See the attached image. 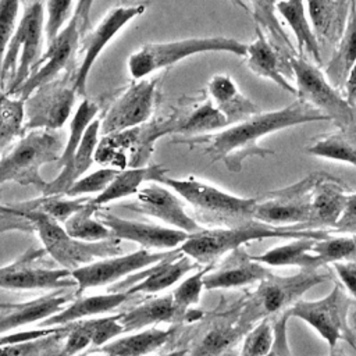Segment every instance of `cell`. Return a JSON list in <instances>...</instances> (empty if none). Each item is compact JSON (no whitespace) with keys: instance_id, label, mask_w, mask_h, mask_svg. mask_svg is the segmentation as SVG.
I'll use <instances>...</instances> for the list:
<instances>
[{"instance_id":"6da1fadb","label":"cell","mask_w":356,"mask_h":356,"mask_svg":"<svg viewBox=\"0 0 356 356\" xmlns=\"http://www.w3.org/2000/svg\"><path fill=\"white\" fill-rule=\"evenodd\" d=\"M314 121L330 120L312 106L298 100L275 111H260L221 131L178 139L175 142L188 145L189 147H202L203 153L207 154L211 161H221L229 171L239 172L242 170V163L248 157H266L274 154V150L259 145L260 138L281 129Z\"/></svg>"},{"instance_id":"7a4b0ae2","label":"cell","mask_w":356,"mask_h":356,"mask_svg":"<svg viewBox=\"0 0 356 356\" xmlns=\"http://www.w3.org/2000/svg\"><path fill=\"white\" fill-rule=\"evenodd\" d=\"M0 210L24 220L29 229L35 231L39 236L46 254L60 267L70 271L95 260L122 253L118 239L113 238L102 242L78 241L67 234L61 222L39 210L26 209L19 204L1 207Z\"/></svg>"},{"instance_id":"3957f363","label":"cell","mask_w":356,"mask_h":356,"mask_svg":"<svg viewBox=\"0 0 356 356\" xmlns=\"http://www.w3.org/2000/svg\"><path fill=\"white\" fill-rule=\"evenodd\" d=\"M328 236H331L328 229H307L302 225L273 227L253 220L248 224L232 228H202L200 231L191 234L178 249L197 264H210L231 250L252 241L266 238L325 239Z\"/></svg>"},{"instance_id":"277c9868","label":"cell","mask_w":356,"mask_h":356,"mask_svg":"<svg viewBox=\"0 0 356 356\" xmlns=\"http://www.w3.org/2000/svg\"><path fill=\"white\" fill-rule=\"evenodd\" d=\"M160 184L172 189L193 210L197 222H206L213 228H232L253 221L256 197H241L228 193L214 185L195 177L168 178Z\"/></svg>"},{"instance_id":"5b68a950","label":"cell","mask_w":356,"mask_h":356,"mask_svg":"<svg viewBox=\"0 0 356 356\" xmlns=\"http://www.w3.org/2000/svg\"><path fill=\"white\" fill-rule=\"evenodd\" d=\"M179 111L167 117L149 120L140 125L102 135L96 147L95 161L115 170L143 167L147 164L154 143L164 135L177 134Z\"/></svg>"},{"instance_id":"8992f818","label":"cell","mask_w":356,"mask_h":356,"mask_svg":"<svg viewBox=\"0 0 356 356\" xmlns=\"http://www.w3.org/2000/svg\"><path fill=\"white\" fill-rule=\"evenodd\" d=\"M328 280V274L317 270H300L295 275L280 277L270 273L259 281V286L238 305V321L249 331L260 320L286 312L310 288Z\"/></svg>"},{"instance_id":"52a82bcc","label":"cell","mask_w":356,"mask_h":356,"mask_svg":"<svg viewBox=\"0 0 356 356\" xmlns=\"http://www.w3.org/2000/svg\"><path fill=\"white\" fill-rule=\"evenodd\" d=\"M64 149L57 131L31 129L0 159V185L17 182L43 192L47 182L40 175L44 164L58 161Z\"/></svg>"},{"instance_id":"ba28073f","label":"cell","mask_w":356,"mask_h":356,"mask_svg":"<svg viewBox=\"0 0 356 356\" xmlns=\"http://www.w3.org/2000/svg\"><path fill=\"white\" fill-rule=\"evenodd\" d=\"M210 51H222L245 57L246 44L228 36H200L171 42L146 43L131 53L127 67L134 79H142L159 70L168 68L186 57Z\"/></svg>"},{"instance_id":"9c48e42d","label":"cell","mask_w":356,"mask_h":356,"mask_svg":"<svg viewBox=\"0 0 356 356\" xmlns=\"http://www.w3.org/2000/svg\"><path fill=\"white\" fill-rule=\"evenodd\" d=\"M44 38V7L40 0H33L24 11L10 39L3 68L1 82H8L4 93L11 96L31 75L40 58Z\"/></svg>"},{"instance_id":"30bf717a","label":"cell","mask_w":356,"mask_h":356,"mask_svg":"<svg viewBox=\"0 0 356 356\" xmlns=\"http://www.w3.org/2000/svg\"><path fill=\"white\" fill-rule=\"evenodd\" d=\"M288 64L296 81L298 100L327 115L338 128H343L353 121L355 110L346 103L341 92L328 82L318 65L299 54L289 56Z\"/></svg>"},{"instance_id":"8fae6325","label":"cell","mask_w":356,"mask_h":356,"mask_svg":"<svg viewBox=\"0 0 356 356\" xmlns=\"http://www.w3.org/2000/svg\"><path fill=\"white\" fill-rule=\"evenodd\" d=\"M350 299L339 284L318 300H298L286 310V314L309 324L334 349L339 341H346L356 350L355 337L348 325Z\"/></svg>"},{"instance_id":"7c38bea8","label":"cell","mask_w":356,"mask_h":356,"mask_svg":"<svg viewBox=\"0 0 356 356\" xmlns=\"http://www.w3.org/2000/svg\"><path fill=\"white\" fill-rule=\"evenodd\" d=\"M321 172H312L286 188L264 193L256 202L253 218L273 227L302 225L306 228L310 217L312 195Z\"/></svg>"},{"instance_id":"4fadbf2b","label":"cell","mask_w":356,"mask_h":356,"mask_svg":"<svg viewBox=\"0 0 356 356\" xmlns=\"http://www.w3.org/2000/svg\"><path fill=\"white\" fill-rule=\"evenodd\" d=\"M78 93L67 78L53 79L24 99V131H58L71 115Z\"/></svg>"},{"instance_id":"5bb4252c","label":"cell","mask_w":356,"mask_h":356,"mask_svg":"<svg viewBox=\"0 0 356 356\" xmlns=\"http://www.w3.org/2000/svg\"><path fill=\"white\" fill-rule=\"evenodd\" d=\"M174 250L175 249L165 252H152L147 249H139L127 254L120 253L103 257L78 267L71 271V277L76 282L75 296L82 295L86 289L115 284L117 281L168 257L174 253Z\"/></svg>"},{"instance_id":"9a60e30c","label":"cell","mask_w":356,"mask_h":356,"mask_svg":"<svg viewBox=\"0 0 356 356\" xmlns=\"http://www.w3.org/2000/svg\"><path fill=\"white\" fill-rule=\"evenodd\" d=\"M44 249H28L13 263L0 267V289L4 291H60L76 288L71 271L63 267L49 268L36 264Z\"/></svg>"},{"instance_id":"2e32d148","label":"cell","mask_w":356,"mask_h":356,"mask_svg":"<svg viewBox=\"0 0 356 356\" xmlns=\"http://www.w3.org/2000/svg\"><path fill=\"white\" fill-rule=\"evenodd\" d=\"M157 82V78L134 79L99 118L100 135L120 132L149 121L156 107Z\"/></svg>"},{"instance_id":"e0dca14e","label":"cell","mask_w":356,"mask_h":356,"mask_svg":"<svg viewBox=\"0 0 356 356\" xmlns=\"http://www.w3.org/2000/svg\"><path fill=\"white\" fill-rule=\"evenodd\" d=\"M79 19L72 13L71 18L60 31V33L54 39L47 42L46 51L38 60L31 75L11 96L24 100L39 86L56 79L58 74L70 65L74 57V53L79 43Z\"/></svg>"},{"instance_id":"ac0fdd59","label":"cell","mask_w":356,"mask_h":356,"mask_svg":"<svg viewBox=\"0 0 356 356\" xmlns=\"http://www.w3.org/2000/svg\"><path fill=\"white\" fill-rule=\"evenodd\" d=\"M147 4V1H142L129 6L114 7L83 39V57L79 67L75 71V75L72 76V85L78 95L85 96L89 72L100 53L108 44V42L114 39L117 33L124 26H127L132 19L142 15L146 11Z\"/></svg>"},{"instance_id":"d6986e66","label":"cell","mask_w":356,"mask_h":356,"mask_svg":"<svg viewBox=\"0 0 356 356\" xmlns=\"http://www.w3.org/2000/svg\"><path fill=\"white\" fill-rule=\"evenodd\" d=\"M122 207L153 217L186 234H195L202 229L199 222L188 214L181 197L160 182L142 186L135 195V200L122 204Z\"/></svg>"},{"instance_id":"ffe728a7","label":"cell","mask_w":356,"mask_h":356,"mask_svg":"<svg viewBox=\"0 0 356 356\" xmlns=\"http://www.w3.org/2000/svg\"><path fill=\"white\" fill-rule=\"evenodd\" d=\"M95 216L106 225L118 241H129L142 246V249H177L191 234L185 231L142 221L127 220L113 214L108 210L97 209Z\"/></svg>"},{"instance_id":"44dd1931","label":"cell","mask_w":356,"mask_h":356,"mask_svg":"<svg viewBox=\"0 0 356 356\" xmlns=\"http://www.w3.org/2000/svg\"><path fill=\"white\" fill-rule=\"evenodd\" d=\"M195 267H197V263L177 248L172 254L159 263L131 274L121 282H115L113 291H125L132 296L136 293H156L172 286Z\"/></svg>"},{"instance_id":"7402d4cb","label":"cell","mask_w":356,"mask_h":356,"mask_svg":"<svg viewBox=\"0 0 356 356\" xmlns=\"http://www.w3.org/2000/svg\"><path fill=\"white\" fill-rule=\"evenodd\" d=\"M51 291L44 296L18 303H0V337L32 323L40 324L58 313L75 298V291Z\"/></svg>"},{"instance_id":"603a6c76","label":"cell","mask_w":356,"mask_h":356,"mask_svg":"<svg viewBox=\"0 0 356 356\" xmlns=\"http://www.w3.org/2000/svg\"><path fill=\"white\" fill-rule=\"evenodd\" d=\"M271 271L252 259L243 246L231 250L227 259L216 270L204 275V289H231L259 282Z\"/></svg>"},{"instance_id":"cb8c5ba5","label":"cell","mask_w":356,"mask_h":356,"mask_svg":"<svg viewBox=\"0 0 356 356\" xmlns=\"http://www.w3.org/2000/svg\"><path fill=\"white\" fill-rule=\"evenodd\" d=\"M349 193V188L339 178L323 171L312 195L310 217L306 228L334 229L343 211Z\"/></svg>"},{"instance_id":"d4e9b609","label":"cell","mask_w":356,"mask_h":356,"mask_svg":"<svg viewBox=\"0 0 356 356\" xmlns=\"http://www.w3.org/2000/svg\"><path fill=\"white\" fill-rule=\"evenodd\" d=\"M248 331L238 321V309L217 316L203 334L188 348L186 356H234L236 343Z\"/></svg>"},{"instance_id":"484cf974","label":"cell","mask_w":356,"mask_h":356,"mask_svg":"<svg viewBox=\"0 0 356 356\" xmlns=\"http://www.w3.org/2000/svg\"><path fill=\"white\" fill-rule=\"evenodd\" d=\"M245 57L246 64L252 72L273 81L281 89L296 96L295 86L286 79L284 74V65L291 70L288 57H285L274 47L267 35L259 26H256V39L250 44H246Z\"/></svg>"},{"instance_id":"4316f807","label":"cell","mask_w":356,"mask_h":356,"mask_svg":"<svg viewBox=\"0 0 356 356\" xmlns=\"http://www.w3.org/2000/svg\"><path fill=\"white\" fill-rule=\"evenodd\" d=\"M132 295L125 291H110L102 295L92 296H75L65 307L58 313L50 316L40 323L42 327H60L74 321L90 318L97 314H106L118 309Z\"/></svg>"},{"instance_id":"83f0119b","label":"cell","mask_w":356,"mask_h":356,"mask_svg":"<svg viewBox=\"0 0 356 356\" xmlns=\"http://www.w3.org/2000/svg\"><path fill=\"white\" fill-rule=\"evenodd\" d=\"M207 92L213 104L225 115L228 127L260 113V108L239 90L227 74L213 75L207 82Z\"/></svg>"},{"instance_id":"f1b7e54d","label":"cell","mask_w":356,"mask_h":356,"mask_svg":"<svg viewBox=\"0 0 356 356\" xmlns=\"http://www.w3.org/2000/svg\"><path fill=\"white\" fill-rule=\"evenodd\" d=\"M100 136V121L96 118L86 128L70 165L60 170V174L53 181L47 182L42 195H64L76 179L85 175L95 161V153Z\"/></svg>"},{"instance_id":"f546056e","label":"cell","mask_w":356,"mask_h":356,"mask_svg":"<svg viewBox=\"0 0 356 356\" xmlns=\"http://www.w3.org/2000/svg\"><path fill=\"white\" fill-rule=\"evenodd\" d=\"M307 15L318 42L335 44L341 38L353 0H306Z\"/></svg>"},{"instance_id":"4dcf8cb0","label":"cell","mask_w":356,"mask_h":356,"mask_svg":"<svg viewBox=\"0 0 356 356\" xmlns=\"http://www.w3.org/2000/svg\"><path fill=\"white\" fill-rule=\"evenodd\" d=\"M167 172L168 170L160 164L118 170L107 188L90 200L96 207L100 209L107 203L136 195L145 182H160Z\"/></svg>"},{"instance_id":"1f68e13d","label":"cell","mask_w":356,"mask_h":356,"mask_svg":"<svg viewBox=\"0 0 356 356\" xmlns=\"http://www.w3.org/2000/svg\"><path fill=\"white\" fill-rule=\"evenodd\" d=\"M117 314L124 332L140 331L160 323H178L171 293L146 299Z\"/></svg>"},{"instance_id":"d6a6232c","label":"cell","mask_w":356,"mask_h":356,"mask_svg":"<svg viewBox=\"0 0 356 356\" xmlns=\"http://www.w3.org/2000/svg\"><path fill=\"white\" fill-rule=\"evenodd\" d=\"M174 332V327L167 330L150 327L135 334L114 338L106 345L88 353H103L107 356H146L163 348Z\"/></svg>"},{"instance_id":"836d02e7","label":"cell","mask_w":356,"mask_h":356,"mask_svg":"<svg viewBox=\"0 0 356 356\" xmlns=\"http://www.w3.org/2000/svg\"><path fill=\"white\" fill-rule=\"evenodd\" d=\"M275 8L296 38V53L303 57H312L314 64L320 67V42L307 18L305 0H278Z\"/></svg>"},{"instance_id":"e575fe53","label":"cell","mask_w":356,"mask_h":356,"mask_svg":"<svg viewBox=\"0 0 356 356\" xmlns=\"http://www.w3.org/2000/svg\"><path fill=\"white\" fill-rule=\"evenodd\" d=\"M356 63V4L352 1L345 29L334 44L331 58L325 65V78L335 89H342L343 82Z\"/></svg>"},{"instance_id":"d590c367","label":"cell","mask_w":356,"mask_h":356,"mask_svg":"<svg viewBox=\"0 0 356 356\" xmlns=\"http://www.w3.org/2000/svg\"><path fill=\"white\" fill-rule=\"evenodd\" d=\"M316 241L314 238H295L286 245L275 246L260 256H252V259L270 267L296 266L300 270H317L324 264L314 253H310Z\"/></svg>"},{"instance_id":"8d00e7d4","label":"cell","mask_w":356,"mask_h":356,"mask_svg":"<svg viewBox=\"0 0 356 356\" xmlns=\"http://www.w3.org/2000/svg\"><path fill=\"white\" fill-rule=\"evenodd\" d=\"M305 150L313 156L349 163L356 167V111L350 124L316 138Z\"/></svg>"},{"instance_id":"74e56055","label":"cell","mask_w":356,"mask_h":356,"mask_svg":"<svg viewBox=\"0 0 356 356\" xmlns=\"http://www.w3.org/2000/svg\"><path fill=\"white\" fill-rule=\"evenodd\" d=\"M228 127L225 115L213 104L210 97L191 110L179 111L177 134L181 135H204L221 131Z\"/></svg>"},{"instance_id":"f35d334b","label":"cell","mask_w":356,"mask_h":356,"mask_svg":"<svg viewBox=\"0 0 356 356\" xmlns=\"http://www.w3.org/2000/svg\"><path fill=\"white\" fill-rule=\"evenodd\" d=\"M249 8L253 19L256 21V26H259L266 35H268V40L274 44V47L282 53L285 57L298 54L295 46L288 38L284 26L277 18V3L278 0H248Z\"/></svg>"},{"instance_id":"ab89813d","label":"cell","mask_w":356,"mask_h":356,"mask_svg":"<svg viewBox=\"0 0 356 356\" xmlns=\"http://www.w3.org/2000/svg\"><path fill=\"white\" fill-rule=\"evenodd\" d=\"M96 207L89 199L88 203L72 216H70L63 227L67 234L82 242H102L107 239H113V234L96 216Z\"/></svg>"},{"instance_id":"60d3db41","label":"cell","mask_w":356,"mask_h":356,"mask_svg":"<svg viewBox=\"0 0 356 356\" xmlns=\"http://www.w3.org/2000/svg\"><path fill=\"white\" fill-rule=\"evenodd\" d=\"M99 113V106L93 100L83 99L78 108L75 110L71 121H70V129H68V138L64 142L63 153L57 161L60 170L67 168L81 143V139L86 131V128L90 125L93 120H96V115Z\"/></svg>"},{"instance_id":"b9f144b4","label":"cell","mask_w":356,"mask_h":356,"mask_svg":"<svg viewBox=\"0 0 356 356\" xmlns=\"http://www.w3.org/2000/svg\"><path fill=\"white\" fill-rule=\"evenodd\" d=\"M214 267V263L204 264L200 267L195 274L185 278L171 293L172 302L177 312L178 323H182L184 320H189L192 316L191 306L199 303L202 291L204 289V275Z\"/></svg>"},{"instance_id":"7bdbcfd3","label":"cell","mask_w":356,"mask_h":356,"mask_svg":"<svg viewBox=\"0 0 356 356\" xmlns=\"http://www.w3.org/2000/svg\"><path fill=\"white\" fill-rule=\"evenodd\" d=\"M68 325L57 332L36 339L0 345V356H58Z\"/></svg>"},{"instance_id":"ee69618b","label":"cell","mask_w":356,"mask_h":356,"mask_svg":"<svg viewBox=\"0 0 356 356\" xmlns=\"http://www.w3.org/2000/svg\"><path fill=\"white\" fill-rule=\"evenodd\" d=\"M24 131V100L0 93V152Z\"/></svg>"},{"instance_id":"f6af8a7d","label":"cell","mask_w":356,"mask_h":356,"mask_svg":"<svg viewBox=\"0 0 356 356\" xmlns=\"http://www.w3.org/2000/svg\"><path fill=\"white\" fill-rule=\"evenodd\" d=\"M88 200L89 199H86V197H74L72 199L65 195H43L39 199L19 203V206L26 207V209L39 210L63 224L70 216H72L75 211L81 210L88 203Z\"/></svg>"},{"instance_id":"bcb514c9","label":"cell","mask_w":356,"mask_h":356,"mask_svg":"<svg viewBox=\"0 0 356 356\" xmlns=\"http://www.w3.org/2000/svg\"><path fill=\"white\" fill-rule=\"evenodd\" d=\"M312 252L324 266L328 263L334 264L339 261L356 260V235L317 239Z\"/></svg>"},{"instance_id":"7dc6e473","label":"cell","mask_w":356,"mask_h":356,"mask_svg":"<svg viewBox=\"0 0 356 356\" xmlns=\"http://www.w3.org/2000/svg\"><path fill=\"white\" fill-rule=\"evenodd\" d=\"M79 323L90 339L89 352L106 345L107 342H110L111 339L117 338L120 334L124 332V328L118 321V314L96 317V318L90 317V318L79 320Z\"/></svg>"},{"instance_id":"c3c4849f","label":"cell","mask_w":356,"mask_h":356,"mask_svg":"<svg viewBox=\"0 0 356 356\" xmlns=\"http://www.w3.org/2000/svg\"><path fill=\"white\" fill-rule=\"evenodd\" d=\"M274 341V331L270 318L260 320L246 334L239 356H266Z\"/></svg>"},{"instance_id":"681fc988","label":"cell","mask_w":356,"mask_h":356,"mask_svg":"<svg viewBox=\"0 0 356 356\" xmlns=\"http://www.w3.org/2000/svg\"><path fill=\"white\" fill-rule=\"evenodd\" d=\"M117 172L118 170L111 167H102L89 174L86 172L79 179H76L64 195L68 197H79L83 195H99L107 188V185L113 181Z\"/></svg>"},{"instance_id":"f907efd6","label":"cell","mask_w":356,"mask_h":356,"mask_svg":"<svg viewBox=\"0 0 356 356\" xmlns=\"http://www.w3.org/2000/svg\"><path fill=\"white\" fill-rule=\"evenodd\" d=\"M21 0H0V88L1 82V68L4 56L14 33L17 25V17Z\"/></svg>"},{"instance_id":"816d5d0a","label":"cell","mask_w":356,"mask_h":356,"mask_svg":"<svg viewBox=\"0 0 356 356\" xmlns=\"http://www.w3.org/2000/svg\"><path fill=\"white\" fill-rule=\"evenodd\" d=\"M72 0H46V14L44 21V38L46 42L54 39L60 31L68 22Z\"/></svg>"},{"instance_id":"f5cc1de1","label":"cell","mask_w":356,"mask_h":356,"mask_svg":"<svg viewBox=\"0 0 356 356\" xmlns=\"http://www.w3.org/2000/svg\"><path fill=\"white\" fill-rule=\"evenodd\" d=\"M334 231L356 235V191L349 193L343 211L338 218Z\"/></svg>"},{"instance_id":"db71d44e","label":"cell","mask_w":356,"mask_h":356,"mask_svg":"<svg viewBox=\"0 0 356 356\" xmlns=\"http://www.w3.org/2000/svg\"><path fill=\"white\" fill-rule=\"evenodd\" d=\"M342 286L350 293V296L356 300V260L339 261L332 264Z\"/></svg>"},{"instance_id":"11a10c76","label":"cell","mask_w":356,"mask_h":356,"mask_svg":"<svg viewBox=\"0 0 356 356\" xmlns=\"http://www.w3.org/2000/svg\"><path fill=\"white\" fill-rule=\"evenodd\" d=\"M342 89H343V97L346 103L356 111V63L350 68Z\"/></svg>"},{"instance_id":"9f6ffc18","label":"cell","mask_w":356,"mask_h":356,"mask_svg":"<svg viewBox=\"0 0 356 356\" xmlns=\"http://www.w3.org/2000/svg\"><path fill=\"white\" fill-rule=\"evenodd\" d=\"M95 0H78L74 14L78 17L81 26H85L90 18V10L93 7Z\"/></svg>"},{"instance_id":"6f0895ef","label":"cell","mask_w":356,"mask_h":356,"mask_svg":"<svg viewBox=\"0 0 356 356\" xmlns=\"http://www.w3.org/2000/svg\"><path fill=\"white\" fill-rule=\"evenodd\" d=\"M186 353H188V348H181V349H175L168 353H164V355H159V356H186Z\"/></svg>"},{"instance_id":"680465c9","label":"cell","mask_w":356,"mask_h":356,"mask_svg":"<svg viewBox=\"0 0 356 356\" xmlns=\"http://www.w3.org/2000/svg\"><path fill=\"white\" fill-rule=\"evenodd\" d=\"M235 6H238L239 8L245 10L246 13H250V8H249V1L248 0H231Z\"/></svg>"},{"instance_id":"91938a15","label":"cell","mask_w":356,"mask_h":356,"mask_svg":"<svg viewBox=\"0 0 356 356\" xmlns=\"http://www.w3.org/2000/svg\"><path fill=\"white\" fill-rule=\"evenodd\" d=\"M330 356H346L341 349H337V346L334 349H331V353Z\"/></svg>"},{"instance_id":"94428289","label":"cell","mask_w":356,"mask_h":356,"mask_svg":"<svg viewBox=\"0 0 356 356\" xmlns=\"http://www.w3.org/2000/svg\"><path fill=\"white\" fill-rule=\"evenodd\" d=\"M40 1H42V0H40Z\"/></svg>"}]
</instances>
